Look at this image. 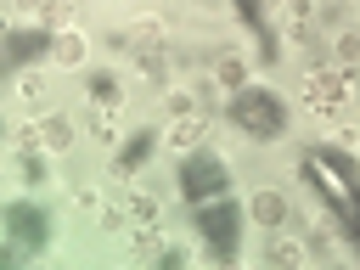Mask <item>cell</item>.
<instances>
[{
	"label": "cell",
	"mask_w": 360,
	"mask_h": 270,
	"mask_svg": "<svg viewBox=\"0 0 360 270\" xmlns=\"http://www.w3.org/2000/svg\"><path fill=\"white\" fill-rule=\"evenodd\" d=\"M298 174H304V186L332 208L338 231L360 248V163H354L343 146H309V152L298 158Z\"/></svg>",
	"instance_id": "obj_1"
},
{
	"label": "cell",
	"mask_w": 360,
	"mask_h": 270,
	"mask_svg": "<svg viewBox=\"0 0 360 270\" xmlns=\"http://www.w3.org/2000/svg\"><path fill=\"white\" fill-rule=\"evenodd\" d=\"M225 118H231L242 135H253V141H281V135H287V107H281V96L264 90V84H242V90H231Z\"/></svg>",
	"instance_id": "obj_2"
},
{
	"label": "cell",
	"mask_w": 360,
	"mask_h": 270,
	"mask_svg": "<svg viewBox=\"0 0 360 270\" xmlns=\"http://www.w3.org/2000/svg\"><path fill=\"white\" fill-rule=\"evenodd\" d=\"M174 186H180V197L197 208V202H208V197H225L231 191V163L219 158V152H186L180 163H174Z\"/></svg>",
	"instance_id": "obj_3"
},
{
	"label": "cell",
	"mask_w": 360,
	"mask_h": 270,
	"mask_svg": "<svg viewBox=\"0 0 360 270\" xmlns=\"http://www.w3.org/2000/svg\"><path fill=\"white\" fill-rule=\"evenodd\" d=\"M197 231H202V242H208L214 259H231L236 253V242H242V208L231 202V191L197 202Z\"/></svg>",
	"instance_id": "obj_4"
},
{
	"label": "cell",
	"mask_w": 360,
	"mask_h": 270,
	"mask_svg": "<svg viewBox=\"0 0 360 270\" xmlns=\"http://www.w3.org/2000/svg\"><path fill=\"white\" fill-rule=\"evenodd\" d=\"M349 96H354V73H349V68L332 73V68L309 62V73H304V107H309V112H343Z\"/></svg>",
	"instance_id": "obj_5"
},
{
	"label": "cell",
	"mask_w": 360,
	"mask_h": 270,
	"mask_svg": "<svg viewBox=\"0 0 360 270\" xmlns=\"http://www.w3.org/2000/svg\"><path fill=\"white\" fill-rule=\"evenodd\" d=\"M0 219H6V236H11L17 259H28V253H45V242H51V214H45L39 202H11Z\"/></svg>",
	"instance_id": "obj_6"
},
{
	"label": "cell",
	"mask_w": 360,
	"mask_h": 270,
	"mask_svg": "<svg viewBox=\"0 0 360 270\" xmlns=\"http://www.w3.org/2000/svg\"><path fill=\"white\" fill-rule=\"evenodd\" d=\"M45 56H51V28H11L6 45H0V73L28 68V62H45Z\"/></svg>",
	"instance_id": "obj_7"
},
{
	"label": "cell",
	"mask_w": 360,
	"mask_h": 270,
	"mask_svg": "<svg viewBox=\"0 0 360 270\" xmlns=\"http://www.w3.org/2000/svg\"><path fill=\"white\" fill-rule=\"evenodd\" d=\"M236 17H242V22H248V34L259 39V56H264V62H276V51H281L276 39H281V34H276V22H270V6H264V0H236Z\"/></svg>",
	"instance_id": "obj_8"
},
{
	"label": "cell",
	"mask_w": 360,
	"mask_h": 270,
	"mask_svg": "<svg viewBox=\"0 0 360 270\" xmlns=\"http://www.w3.org/2000/svg\"><path fill=\"white\" fill-rule=\"evenodd\" d=\"M202 141H208V118H202L197 107H191V112H174V124H169V135H163V146H169V152L180 158V152H197Z\"/></svg>",
	"instance_id": "obj_9"
},
{
	"label": "cell",
	"mask_w": 360,
	"mask_h": 270,
	"mask_svg": "<svg viewBox=\"0 0 360 270\" xmlns=\"http://www.w3.org/2000/svg\"><path fill=\"white\" fill-rule=\"evenodd\" d=\"M270 6V22H276V34L281 39H309V0H264Z\"/></svg>",
	"instance_id": "obj_10"
},
{
	"label": "cell",
	"mask_w": 360,
	"mask_h": 270,
	"mask_svg": "<svg viewBox=\"0 0 360 270\" xmlns=\"http://www.w3.org/2000/svg\"><path fill=\"white\" fill-rule=\"evenodd\" d=\"M129 39H135L129 51H163L169 45V22L163 17H135L129 22Z\"/></svg>",
	"instance_id": "obj_11"
},
{
	"label": "cell",
	"mask_w": 360,
	"mask_h": 270,
	"mask_svg": "<svg viewBox=\"0 0 360 270\" xmlns=\"http://www.w3.org/2000/svg\"><path fill=\"white\" fill-rule=\"evenodd\" d=\"M248 214H253L259 225H270V231H276V225H287V197L264 186V191H253V202H248Z\"/></svg>",
	"instance_id": "obj_12"
},
{
	"label": "cell",
	"mask_w": 360,
	"mask_h": 270,
	"mask_svg": "<svg viewBox=\"0 0 360 270\" xmlns=\"http://www.w3.org/2000/svg\"><path fill=\"white\" fill-rule=\"evenodd\" d=\"M152 135H124V146H118V158H112V174H129V169H141L146 158H152Z\"/></svg>",
	"instance_id": "obj_13"
},
{
	"label": "cell",
	"mask_w": 360,
	"mask_h": 270,
	"mask_svg": "<svg viewBox=\"0 0 360 270\" xmlns=\"http://www.w3.org/2000/svg\"><path fill=\"white\" fill-rule=\"evenodd\" d=\"M51 62H56V68H84V39H79L73 28L51 34Z\"/></svg>",
	"instance_id": "obj_14"
},
{
	"label": "cell",
	"mask_w": 360,
	"mask_h": 270,
	"mask_svg": "<svg viewBox=\"0 0 360 270\" xmlns=\"http://www.w3.org/2000/svg\"><path fill=\"white\" fill-rule=\"evenodd\" d=\"M124 219H129L135 231H158V202H152L146 191H129V197H124Z\"/></svg>",
	"instance_id": "obj_15"
},
{
	"label": "cell",
	"mask_w": 360,
	"mask_h": 270,
	"mask_svg": "<svg viewBox=\"0 0 360 270\" xmlns=\"http://www.w3.org/2000/svg\"><path fill=\"white\" fill-rule=\"evenodd\" d=\"M90 101H96V107H112V101H124V90H118V73L96 68V73H90Z\"/></svg>",
	"instance_id": "obj_16"
},
{
	"label": "cell",
	"mask_w": 360,
	"mask_h": 270,
	"mask_svg": "<svg viewBox=\"0 0 360 270\" xmlns=\"http://www.w3.org/2000/svg\"><path fill=\"white\" fill-rule=\"evenodd\" d=\"M17 101H22V107H28L34 118H39V107H45V73H39V68L17 79Z\"/></svg>",
	"instance_id": "obj_17"
},
{
	"label": "cell",
	"mask_w": 360,
	"mask_h": 270,
	"mask_svg": "<svg viewBox=\"0 0 360 270\" xmlns=\"http://www.w3.org/2000/svg\"><path fill=\"white\" fill-rule=\"evenodd\" d=\"M270 259L298 270V264H309V248H304V242H292V236H270Z\"/></svg>",
	"instance_id": "obj_18"
},
{
	"label": "cell",
	"mask_w": 360,
	"mask_h": 270,
	"mask_svg": "<svg viewBox=\"0 0 360 270\" xmlns=\"http://www.w3.org/2000/svg\"><path fill=\"white\" fill-rule=\"evenodd\" d=\"M214 79H219V90H242L248 84V68H242V56H219V68H214Z\"/></svg>",
	"instance_id": "obj_19"
},
{
	"label": "cell",
	"mask_w": 360,
	"mask_h": 270,
	"mask_svg": "<svg viewBox=\"0 0 360 270\" xmlns=\"http://www.w3.org/2000/svg\"><path fill=\"white\" fill-rule=\"evenodd\" d=\"M338 68H349V73L360 68V28H343L338 34Z\"/></svg>",
	"instance_id": "obj_20"
},
{
	"label": "cell",
	"mask_w": 360,
	"mask_h": 270,
	"mask_svg": "<svg viewBox=\"0 0 360 270\" xmlns=\"http://www.w3.org/2000/svg\"><path fill=\"white\" fill-rule=\"evenodd\" d=\"M124 101H112V107H101V118H96V129H101V141H124V112H118Z\"/></svg>",
	"instance_id": "obj_21"
},
{
	"label": "cell",
	"mask_w": 360,
	"mask_h": 270,
	"mask_svg": "<svg viewBox=\"0 0 360 270\" xmlns=\"http://www.w3.org/2000/svg\"><path fill=\"white\" fill-rule=\"evenodd\" d=\"M51 174H45V158H39V146H22V186H45Z\"/></svg>",
	"instance_id": "obj_22"
},
{
	"label": "cell",
	"mask_w": 360,
	"mask_h": 270,
	"mask_svg": "<svg viewBox=\"0 0 360 270\" xmlns=\"http://www.w3.org/2000/svg\"><path fill=\"white\" fill-rule=\"evenodd\" d=\"M73 208H79V214H101V191H96V186H79V191H73Z\"/></svg>",
	"instance_id": "obj_23"
},
{
	"label": "cell",
	"mask_w": 360,
	"mask_h": 270,
	"mask_svg": "<svg viewBox=\"0 0 360 270\" xmlns=\"http://www.w3.org/2000/svg\"><path fill=\"white\" fill-rule=\"evenodd\" d=\"M39 17H51V22H68V17H73V0H39Z\"/></svg>",
	"instance_id": "obj_24"
},
{
	"label": "cell",
	"mask_w": 360,
	"mask_h": 270,
	"mask_svg": "<svg viewBox=\"0 0 360 270\" xmlns=\"http://www.w3.org/2000/svg\"><path fill=\"white\" fill-rule=\"evenodd\" d=\"M158 259H163V264H169V270H180V264H186V259H191V253H186V248H163V253H158Z\"/></svg>",
	"instance_id": "obj_25"
}]
</instances>
